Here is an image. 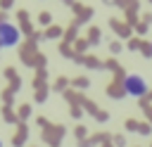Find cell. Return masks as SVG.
Wrapping results in <instances>:
<instances>
[{
	"label": "cell",
	"mask_w": 152,
	"mask_h": 147,
	"mask_svg": "<svg viewBox=\"0 0 152 147\" xmlns=\"http://www.w3.org/2000/svg\"><path fill=\"white\" fill-rule=\"evenodd\" d=\"M124 92L131 95V97H142V95L147 92V83H145V78L138 76V74L126 76V78H124Z\"/></svg>",
	"instance_id": "obj_1"
},
{
	"label": "cell",
	"mask_w": 152,
	"mask_h": 147,
	"mask_svg": "<svg viewBox=\"0 0 152 147\" xmlns=\"http://www.w3.org/2000/svg\"><path fill=\"white\" fill-rule=\"evenodd\" d=\"M40 21H43V24H48V21H50V14H48V12H43V14H40Z\"/></svg>",
	"instance_id": "obj_5"
},
{
	"label": "cell",
	"mask_w": 152,
	"mask_h": 147,
	"mask_svg": "<svg viewBox=\"0 0 152 147\" xmlns=\"http://www.w3.org/2000/svg\"><path fill=\"white\" fill-rule=\"evenodd\" d=\"M88 36H90V43H100V28H90Z\"/></svg>",
	"instance_id": "obj_3"
},
{
	"label": "cell",
	"mask_w": 152,
	"mask_h": 147,
	"mask_svg": "<svg viewBox=\"0 0 152 147\" xmlns=\"http://www.w3.org/2000/svg\"><path fill=\"white\" fill-rule=\"evenodd\" d=\"M19 43V31L12 24H0V47H14Z\"/></svg>",
	"instance_id": "obj_2"
},
{
	"label": "cell",
	"mask_w": 152,
	"mask_h": 147,
	"mask_svg": "<svg viewBox=\"0 0 152 147\" xmlns=\"http://www.w3.org/2000/svg\"><path fill=\"white\" fill-rule=\"evenodd\" d=\"M59 33H62V31H59V28H50V31H48V38H57V36H59Z\"/></svg>",
	"instance_id": "obj_4"
},
{
	"label": "cell",
	"mask_w": 152,
	"mask_h": 147,
	"mask_svg": "<svg viewBox=\"0 0 152 147\" xmlns=\"http://www.w3.org/2000/svg\"><path fill=\"white\" fill-rule=\"evenodd\" d=\"M0 147H2V142H0Z\"/></svg>",
	"instance_id": "obj_6"
}]
</instances>
